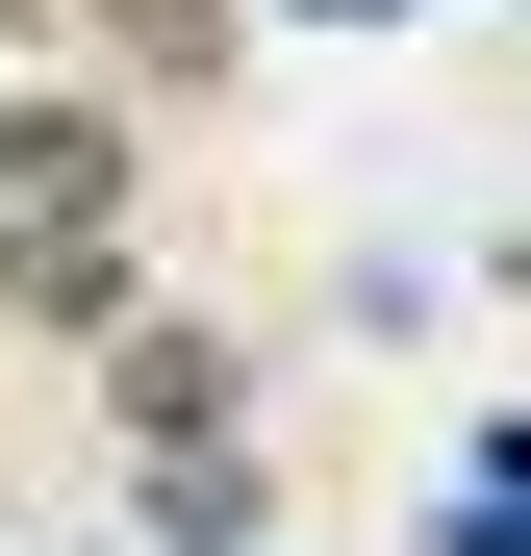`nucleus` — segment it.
<instances>
[{"label":"nucleus","mask_w":531,"mask_h":556,"mask_svg":"<svg viewBox=\"0 0 531 556\" xmlns=\"http://www.w3.org/2000/svg\"><path fill=\"white\" fill-rule=\"evenodd\" d=\"M430 556H531V405L456 455V506H430Z\"/></svg>","instance_id":"obj_3"},{"label":"nucleus","mask_w":531,"mask_h":556,"mask_svg":"<svg viewBox=\"0 0 531 556\" xmlns=\"http://www.w3.org/2000/svg\"><path fill=\"white\" fill-rule=\"evenodd\" d=\"M102 203H127L102 102H0V253H102Z\"/></svg>","instance_id":"obj_1"},{"label":"nucleus","mask_w":531,"mask_h":556,"mask_svg":"<svg viewBox=\"0 0 531 556\" xmlns=\"http://www.w3.org/2000/svg\"><path fill=\"white\" fill-rule=\"evenodd\" d=\"M304 26H405V0H304Z\"/></svg>","instance_id":"obj_5"},{"label":"nucleus","mask_w":531,"mask_h":556,"mask_svg":"<svg viewBox=\"0 0 531 556\" xmlns=\"http://www.w3.org/2000/svg\"><path fill=\"white\" fill-rule=\"evenodd\" d=\"M228 405H253V380H228V354H203V329H127V430H152V455H203Z\"/></svg>","instance_id":"obj_2"},{"label":"nucleus","mask_w":531,"mask_h":556,"mask_svg":"<svg viewBox=\"0 0 531 556\" xmlns=\"http://www.w3.org/2000/svg\"><path fill=\"white\" fill-rule=\"evenodd\" d=\"M152 531H177V556H253V455H228V430L152 455Z\"/></svg>","instance_id":"obj_4"}]
</instances>
